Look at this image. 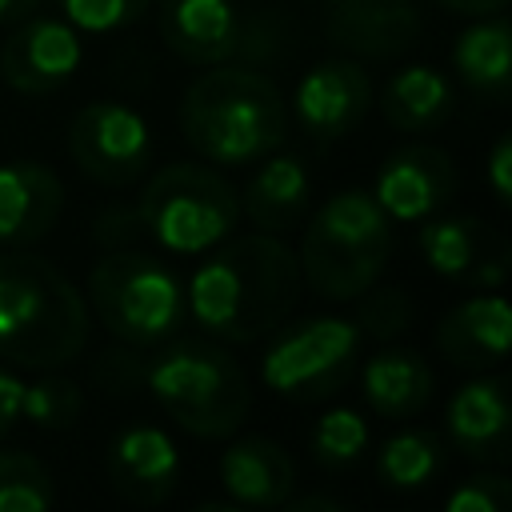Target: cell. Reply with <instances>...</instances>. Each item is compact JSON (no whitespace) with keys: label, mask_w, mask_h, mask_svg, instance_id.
I'll return each instance as SVG.
<instances>
[{"label":"cell","mask_w":512,"mask_h":512,"mask_svg":"<svg viewBox=\"0 0 512 512\" xmlns=\"http://www.w3.org/2000/svg\"><path fill=\"white\" fill-rule=\"evenodd\" d=\"M64 212L60 176L36 160L0 164V244L28 248L44 240Z\"/></svg>","instance_id":"18"},{"label":"cell","mask_w":512,"mask_h":512,"mask_svg":"<svg viewBox=\"0 0 512 512\" xmlns=\"http://www.w3.org/2000/svg\"><path fill=\"white\" fill-rule=\"evenodd\" d=\"M368 108H372V80L364 64H356L352 56H328L312 64L292 92V120L316 144H332L356 132Z\"/></svg>","instance_id":"10"},{"label":"cell","mask_w":512,"mask_h":512,"mask_svg":"<svg viewBox=\"0 0 512 512\" xmlns=\"http://www.w3.org/2000/svg\"><path fill=\"white\" fill-rule=\"evenodd\" d=\"M424 264L468 288H500L508 280V244L476 216H428L416 232Z\"/></svg>","instance_id":"13"},{"label":"cell","mask_w":512,"mask_h":512,"mask_svg":"<svg viewBox=\"0 0 512 512\" xmlns=\"http://www.w3.org/2000/svg\"><path fill=\"white\" fill-rule=\"evenodd\" d=\"M360 392L384 420H412L432 400V372L412 348H380L360 368Z\"/></svg>","instance_id":"23"},{"label":"cell","mask_w":512,"mask_h":512,"mask_svg":"<svg viewBox=\"0 0 512 512\" xmlns=\"http://www.w3.org/2000/svg\"><path fill=\"white\" fill-rule=\"evenodd\" d=\"M280 508H288V512H344V504L340 500H332V496H292L288 492V500L280 504Z\"/></svg>","instance_id":"37"},{"label":"cell","mask_w":512,"mask_h":512,"mask_svg":"<svg viewBox=\"0 0 512 512\" xmlns=\"http://www.w3.org/2000/svg\"><path fill=\"white\" fill-rule=\"evenodd\" d=\"M240 12L232 0H160V36L184 64H224L236 48Z\"/></svg>","instance_id":"21"},{"label":"cell","mask_w":512,"mask_h":512,"mask_svg":"<svg viewBox=\"0 0 512 512\" xmlns=\"http://www.w3.org/2000/svg\"><path fill=\"white\" fill-rule=\"evenodd\" d=\"M152 400L192 436L224 440L252 408V384L244 368L216 340H176L144 368Z\"/></svg>","instance_id":"5"},{"label":"cell","mask_w":512,"mask_h":512,"mask_svg":"<svg viewBox=\"0 0 512 512\" xmlns=\"http://www.w3.org/2000/svg\"><path fill=\"white\" fill-rule=\"evenodd\" d=\"M392 256V220L364 188L332 192L300 240V280L324 300H356L380 284Z\"/></svg>","instance_id":"4"},{"label":"cell","mask_w":512,"mask_h":512,"mask_svg":"<svg viewBox=\"0 0 512 512\" xmlns=\"http://www.w3.org/2000/svg\"><path fill=\"white\" fill-rule=\"evenodd\" d=\"M136 216L144 236H152L172 256H200L232 236L240 220V196L224 172L192 160L164 164L148 176Z\"/></svg>","instance_id":"7"},{"label":"cell","mask_w":512,"mask_h":512,"mask_svg":"<svg viewBox=\"0 0 512 512\" xmlns=\"http://www.w3.org/2000/svg\"><path fill=\"white\" fill-rule=\"evenodd\" d=\"M92 232H96V240L108 244V248H128L136 236H144L136 208H108V212L96 220Z\"/></svg>","instance_id":"33"},{"label":"cell","mask_w":512,"mask_h":512,"mask_svg":"<svg viewBox=\"0 0 512 512\" xmlns=\"http://www.w3.org/2000/svg\"><path fill=\"white\" fill-rule=\"evenodd\" d=\"M20 396H24V380L0 364V440L20 424Z\"/></svg>","instance_id":"35"},{"label":"cell","mask_w":512,"mask_h":512,"mask_svg":"<svg viewBox=\"0 0 512 512\" xmlns=\"http://www.w3.org/2000/svg\"><path fill=\"white\" fill-rule=\"evenodd\" d=\"M180 132L196 156L220 168H244L284 144L288 104L272 76L224 60L184 88Z\"/></svg>","instance_id":"2"},{"label":"cell","mask_w":512,"mask_h":512,"mask_svg":"<svg viewBox=\"0 0 512 512\" xmlns=\"http://www.w3.org/2000/svg\"><path fill=\"white\" fill-rule=\"evenodd\" d=\"M368 448V424L360 412L352 408H332L316 420L312 428V456L324 464V468H344V464H356Z\"/></svg>","instance_id":"28"},{"label":"cell","mask_w":512,"mask_h":512,"mask_svg":"<svg viewBox=\"0 0 512 512\" xmlns=\"http://www.w3.org/2000/svg\"><path fill=\"white\" fill-rule=\"evenodd\" d=\"M84 60L80 32L56 16H24L0 48V76L20 96L60 92Z\"/></svg>","instance_id":"11"},{"label":"cell","mask_w":512,"mask_h":512,"mask_svg":"<svg viewBox=\"0 0 512 512\" xmlns=\"http://www.w3.org/2000/svg\"><path fill=\"white\" fill-rule=\"evenodd\" d=\"M288 48V24L272 12H252V16H240V28H236V48H232V60L256 68V64H272L280 60Z\"/></svg>","instance_id":"31"},{"label":"cell","mask_w":512,"mask_h":512,"mask_svg":"<svg viewBox=\"0 0 512 512\" xmlns=\"http://www.w3.org/2000/svg\"><path fill=\"white\" fill-rule=\"evenodd\" d=\"M88 344V300L44 256L12 248L0 256V360L16 368H60Z\"/></svg>","instance_id":"3"},{"label":"cell","mask_w":512,"mask_h":512,"mask_svg":"<svg viewBox=\"0 0 512 512\" xmlns=\"http://www.w3.org/2000/svg\"><path fill=\"white\" fill-rule=\"evenodd\" d=\"M436 4L456 16H496L508 8V0H436Z\"/></svg>","instance_id":"36"},{"label":"cell","mask_w":512,"mask_h":512,"mask_svg":"<svg viewBox=\"0 0 512 512\" xmlns=\"http://www.w3.org/2000/svg\"><path fill=\"white\" fill-rule=\"evenodd\" d=\"M36 4H40V0H0V24H16V20L32 16Z\"/></svg>","instance_id":"38"},{"label":"cell","mask_w":512,"mask_h":512,"mask_svg":"<svg viewBox=\"0 0 512 512\" xmlns=\"http://www.w3.org/2000/svg\"><path fill=\"white\" fill-rule=\"evenodd\" d=\"M512 140L500 136L488 152V188L496 196V204H512Z\"/></svg>","instance_id":"34"},{"label":"cell","mask_w":512,"mask_h":512,"mask_svg":"<svg viewBox=\"0 0 512 512\" xmlns=\"http://www.w3.org/2000/svg\"><path fill=\"white\" fill-rule=\"evenodd\" d=\"M236 196H240V216H248L256 232L284 236L304 220L312 204V172L292 152H268L260 156L244 192Z\"/></svg>","instance_id":"19"},{"label":"cell","mask_w":512,"mask_h":512,"mask_svg":"<svg viewBox=\"0 0 512 512\" xmlns=\"http://www.w3.org/2000/svg\"><path fill=\"white\" fill-rule=\"evenodd\" d=\"M220 484L236 508H280L296 488V464L272 436H240L220 456Z\"/></svg>","instance_id":"20"},{"label":"cell","mask_w":512,"mask_h":512,"mask_svg":"<svg viewBox=\"0 0 512 512\" xmlns=\"http://www.w3.org/2000/svg\"><path fill=\"white\" fill-rule=\"evenodd\" d=\"M88 308L100 328L128 348H152L168 340L184 316V280L140 248H112L88 272Z\"/></svg>","instance_id":"6"},{"label":"cell","mask_w":512,"mask_h":512,"mask_svg":"<svg viewBox=\"0 0 512 512\" xmlns=\"http://www.w3.org/2000/svg\"><path fill=\"white\" fill-rule=\"evenodd\" d=\"M512 344V308L500 292H476L448 308L436 324V348L452 368L488 372L504 364Z\"/></svg>","instance_id":"16"},{"label":"cell","mask_w":512,"mask_h":512,"mask_svg":"<svg viewBox=\"0 0 512 512\" xmlns=\"http://www.w3.org/2000/svg\"><path fill=\"white\" fill-rule=\"evenodd\" d=\"M84 412V396L72 380H60V376H44L36 384H24V396H20V420H32L36 428L44 432H64L80 420Z\"/></svg>","instance_id":"27"},{"label":"cell","mask_w":512,"mask_h":512,"mask_svg":"<svg viewBox=\"0 0 512 512\" xmlns=\"http://www.w3.org/2000/svg\"><path fill=\"white\" fill-rule=\"evenodd\" d=\"M68 156L88 180L128 188L152 164V128L120 100H92L68 124Z\"/></svg>","instance_id":"9"},{"label":"cell","mask_w":512,"mask_h":512,"mask_svg":"<svg viewBox=\"0 0 512 512\" xmlns=\"http://www.w3.org/2000/svg\"><path fill=\"white\" fill-rule=\"evenodd\" d=\"M184 284L192 320L220 344H252L276 332L300 300V260L296 252L268 232L240 240H220L200 252Z\"/></svg>","instance_id":"1"},{"label":"cell","mask_w":512,"mask_h":512,"mask_svg":"<svg viewBox=\"0 0 512 512\" xmlns=\"http://www.w3.org/2000/svg\"><path fill=\"white\" fill-rule=\"evenodd\" d=\"M328 44L352 60H396L420 36V0H320Z\"/></svg>","instance_id":"12"},{"label":"cell","mask_w":512,"mask_h":512,"mask_svg":"<svg viewBox=\"0 0 512 512\" xmlns=\"http://www.w3.org/2000/svg\"><path fill=\"white\" fill-rule=\"evenodd\" d=\"M440 468H444V440L428 428L396 432L376 452V476H380V484H388L396 492L424 488Z\"/></svg>","instance_id":"25"},{"label":"cell","mask_w":512,"mask_h":512,"mask_svg":"<svg viewBox=\"0 0 512 512\" xmlns=\"http://www.w3.org/2000/svg\"><path fill=\"white\" fill-rule=\"evenodd\" d=\"M452 108H456V92H452L448 76L432 64L396 68L380 92V112H384L388 128L408 132V136L444 128Z\"/></svg>","instance_id":"22"},{"label":"cell","mask_w":512,"mask_h":512,"mask_svg":"<svg viewBox=\"0 0 512 512\" xmlns=\"http://www.w3.org/2000/svg\"><path fill=\"white\" fill-rule=\"evenodd\" d=\"M452 68L464 80L468 92L504 104L508 84H512V64H508V20L504 12L496 16H472L468 28H460L452 44Z\"/></svg>","instance_id":"24"},{"label":"cell","mask_w":512,"mask_h":512,"mask_svg":"<svg viewBox=\"0 0 512 512\" xmlns=\"http://www.w3.org/2000/svg\"><path fill=\"white\" fill-rule=\"evenodd\" d=\"M512 504V484L508 476L500 472H476V476H464L448 496H444V508L448 512H500Z\"/></svg>","instance_id":"32"},{"label":"cell","mask_w":512,"mask_h":512,"mask_svg":"<svg viewBox=\"0 0 512 512\" xmlns=\"http://www.w3.org/2000/svg\"><path fill=\"white\" fill-rule=\"evenodd\" d=\"M56 504V480L32 452L0 448V512H44Z\"/></svg>","instance_id":"26"},{"label":"cell","mask_w":512,"mask_h":512,"mask_svg":"<svg viewBox=\"0 0 512 512\" xmlns=\"http://www.w3.org/2000/svg\"><path fill=\"white\" fill-rule=\"evenodd\" d=\"M272 336V332H268ZM360 364V328L344 316H304L280 324L260 356V380L268 392L312 404L336 396Z\"/></svg>","instance_id":"8"},{"label":"cell","mask_w":512,"mask_h":512,"mask_svg":"<svg viewBox=\"0 0 512 512\" xmlns=\"http://www.w3.org/2000/svg\"><path fill=\"white\" fill-rule=\"evenodd\" d=\"M448 444L480 464H500L508 460L512 444V408H508V388L500 376H476L460 384L448 400L444 412Z\"/></svg>","instance_id":"17"},{"label":"cell","mask_w":512,"mask_h":512,"mask_svg":"<svg viewBox=\"0 0 512 512\" xmlns=\"http://www.w3.org/2000/svg\"><path fill=\"white\" fill-rule=\"evenodd\" d=\"M148 4L152 0H60V12L76 32L112 36V32L136 24L148 12Z\"/></svg>","instance_id":"30"},{"label":"cell","mask_w":512,"mask_h":512,"mask_svg":"<svg viewBox=\"0 0 512 512\" xmlns=\"http://www.w3.org/2000/svg\"><path fill=\"white\" fill-rule=\"evenodd\" d=\"M360 316H356V328L360 332H368L372 340H396L404 328H408V320H412V300H408V292H400V288H364L360 296Z\"/></svg>","instance_id":"29"},{"label":"cell","mask_w":512,"mask_h":512,"mask_svg":"<svg viewBox=\"0 0 512 512\" xmlns=\"http://www.w3.org/2000/svg\"><path fill=\"white\" fill-rule=\"evenodd\" d=\"M456 196V164L436 144H408L396 148L372 184V200L384 208L392 224H420L436 216Z\"/></svg>","instance_id":"14"},{"label":"cell","mask_w":512,"mask_h":512,"mask_svg":"<svg viewBox=\"0 0 512 512\" xmlns=\"http://www.w3.org/2000/svg\"><path fill=\"white\" fill-rule=\"evenodd\" d=\"M104 476L108 488L128 504H164L180 484V448L156 424H128L108 444Z\"/></svg>","instance_id":"15"}]
</instances>
